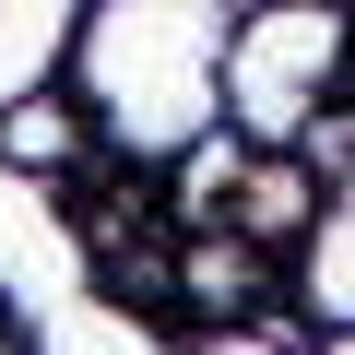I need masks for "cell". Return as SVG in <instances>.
I'll list each match as a JSON object with an SVG mask.
<instances>
[{
  "label": "cell",
  "mask_w": 355,
  "mask_h": 355,
  "mask_svg": "<svg viewBox=\"0 0 355 355\" xmlns=\"http://www.w3.org/2000/svg\"><path fill=\"white\" fill-rule=\"evenodd\" d=\"M83 142H95V119H83L71 83H24L0 107V166L12 178H60V166H83Z\"/></svg>",
  "instance_id": "obj_3"
},
{
  "label": "cell",
  "mask_w": 355,
  "mask_h": 355,
  "mask_svg": "<svg viewBox=\"0 0 355 355\" xmlns=\"http://www.w3.org/2000/svg\"><path fill=\"white\" fill-rule=\"evenodd\" d=\"M355 71V0H261L225 36V130L249 154H296Z\"/></svg>",
  "instance_id": "obj_2"
},
{
  "label": "cell",
  "mask_w": 355,
  "mask_h": 355,
  "mask_svg": "<svg viewBox=\"0 0 355 355\" xmlns=\"http://www.w3.org/2000/svg\"><path fill=\"white\" fill-rule=\"evenodd\" d=\"M0 355H24V343H12V320H0Z\"/></svg>",
  "instance_id": "obj_6"
},
{
  "label": "cell",
  "mask_w": 355,
  "mask_h": 355,
  "mask_svg": "<svg viewBox=\"0 0 355 355\" xmlns=\"http://www.w3.org/2000/svg\"><path fill=\"white\" fill-rule=\"evenodd\" d=\"M225 12H261V0H225Z\"/></svg>",
  "instance_id": "obj_7"
},
{
  "label": "cell",
  "mask_w": 355,
  "mask_h": 355,
  "mask_svg": "<svg viewBox=\"0 0 355 355\" xmlns=\"http://www.w3.org/2000/svg\"><path fill=\"white\" fill-rule=\"evenodd\" d=\"M225 0H83L71 24V95L95 119V142H119L130 166H178L190 142L225 130Z\"/></svg>",
  "instance_id": "obj_1"
},
{
  "label": "cell",
  "mask_w": 355,
  "mask_h": 355,
  "mask_svg": "<svg viewBox=\"0 0 355 355\" xmlns=\"http://www.w3.org/2000/svg\"><path fill=\"white\" fill-rule=\"evenodd\" d=\"M308 355H355V331H320V343H308Z\"/></svg>",
  "instance_id": "obj_5"
},
{
  "label": "cell",
  "mask_w": 355,
  "mask_h": 355,
  "mask_svg": "<svg viewBox=\"0 0 355 355\" xmlns=\"http://www.w3.org/2000/svg\"><path fill=\"white\" fill-rule=\"evenodd\" d=\"M202 355H284V343H261V331H214Z\"/></svg>",
  "instance_id": "obj_4"
}]
</instances>
